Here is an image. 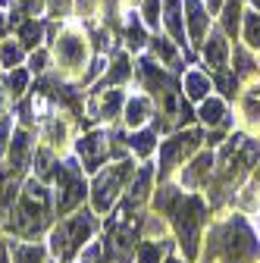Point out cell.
<instances>
[{
    "instance_id": "cell-30",
    "label": "cell",
    "mask_w": 260,
    "mask_h": 263,
    "mask_svg": "<svg viewBox=\"0 0 260 263\" xmlns=\"http://www.w3.org/2000/svg\"><path fill=\"white\" fill-rule=\"evenodd\" d=\"M31 76L25 66H16V69H7V72H0V85H4L7 91H10V97H13V104L16 101H22V97L31 91Z\"/></svg>"
},
{
    "instance_id": "cell-17",
    "label": "cell",
    "mask_w": 260,
    "mask_h": 263,
    "mask_svg": "<svg viewBox=\"0 0 260 263\" xmlns=\"http://www.w3.org/2000/svg\"><path fill=\"white\" fill-rule=\"evenodd\" d=\"M185 4V31H188V47L198 50L204 44V38L210 35V28L216 25V19L210 16V10L204 7V0H182Z\"/></svg>"
},
{
    "instance_id": "cell-28",
    "label": "cell",
    "mask_w": 260,
    "mask_h": 263,
    "mask_svg": "<svg viewBox=\"0 0 260 263\" xmlns=\"http://www.w3.org/2000/svg\"><path fill=\"white\" fill-rule=\"evenodd\" d=\"M242 16H245V0H226L222 10H219V16H216V25L222 28V35L229 38L232 44L242 35Z\"/></svg>"
},
{
    "instance_id": "cell-7",
    "label": "cell",
    "mask_w": 260,
    "mask_h": 263,
    "mask_svg": "<svg viewBox=\"0 0 260 263\" xmlns=\"http://www.w3.org/2000/svg\"><path fill=\"white\" fill-rule=\"evenodd\" d=\"M135 170H138L135 157L110 160L107 166H101L91 176V185H88V207L97 216H107L119 204V197L125 194V188H128V182H132Z\"/></svg>"
},
{
    "instance_id": "cell-5",
    "label": "cell",
    "mask_w": 260,
    "mask_h": 263,
    "mask_svg": "<svg viewBox=\"0 0 260 263\" xmlns=\"http://www.w3.org/2000/svg\"><path fill=\"white\" fill-rule=\"evenodd\" d=\"M47 44H50V57H53V76L66 85H76L82 82L88 63L94 57V44H91V35L82 22H76L72 16L63 19V22H53L50 19V31H47Z\"/></svg>"
},
{
    "instance_id": "cell-43",
    "label": "cell",
    "mask_w": 260,
    "mask_h": 263,
    "mask_svg": "<svg viewBox=\"0 0 260 263\" xmlns=\"http://www.w3.org/2000/svg\"><path fill=\"white\" fill-rule=\"evenodd\" d=\"M254 182H257V188H260V166H257V173H254Z\"/></svg>"
},
{
    "instance_id": "cell-32",
    "label": "cell",
    "mask_w": 260,
    "mask_h": 263,
    "mask_svg": "<svg viewBox=\"0 0 260 263\" xmlns=\"http://www.w3.org/2000/svg\"><path fill=\"white\" fill-rule=\"evenodd\" d=\"M25 57H28V50L19 44V38L13 35V38H4L0 41V69H16V66H25Z\"/></svg>"
},
{
    "instance_id": "cell-45",
    "label": "cell",
    "mask_w": 260,
    "mask_h": 263,
    "mask_svg": "<svg viewBox=\"0 0 260 263\" xmlns=\"http://www.w3.org/2000/svg\"><path fill=\"white\" fill-rule=\"evenodd\" d=\"M0 72H4V69H0Z\"/></svg>"
},
{
    "instance_id": "cell-42",
    "label": "cell",
    "mask_w": 260,
    "mask_h": 263,
    "mask_svg": "<svg viewBox=\"0 0 260 263\" xmlns=\"http://www.w3.org/2000/svg\"><path fill=\"white\" fill-rule=\"evenodd\" d=\"M245 7H251V10H257V13H260V0H245Z\"/></svg>"
},
{
    "instance_id": "cell-18",
    "label": "cell",
    "mask_w": 260,
    "mask_h": 263,
    "mask_svg": "<svg viewBox=\"0 0 260 263\" xmlns=\"http://www.w3.org/2000/svg\"><path fill=\"white\" fill-rule=\"evenodd\" d=\"M135 82V57L128 53L125 47H116L113 53H110V60H107V69H104V76L97 79V85L101 88H128Z\"/></svg>"
},
{
    "instance_id": "cell-2",
    "label": "cell",
    "mask_w": 260,
    "mask_h": 263,
    "mask_svg": "<svg viewBox=\"0 0 260 263\" xmlns=\"http://www.w3.org/2000/svg\"><path fill=\"white\" fill-rule=\"evenodd\" d=\"M260 160V141L245 135V132H235L222 141L219 154H216V166L213 176L207 182V204L210 207H226L229 201H235L238 188L245 185L248 173L257 166Z\"/></svg>"
},
{
    "instance_id": "cell-20",
    "label": "cell",
    "mask_w": 260,
    "mask_h": 263,
    "mask_svg": "<svg viewBox=\"0 0 260 263\" xmlns=\"http://www.w3.org/2000/svg\"><path fill=\"white\" fill-rule=\"evenodd\" d=\"M160 25H163V35H170L182 50H191L188 47V31H185V4L182 0H163Z\"/></svg>"
},
{
    "instance_id": "cell-31",
    "label": "cell",
    "mask_w": 260,
    "mask_h": 263,
    "mask_svg": "<svg viewBox=\"0 0 260 263\" xmlns=\"http://www.w3.org/2000/svg\"><path fill=\"white\" fill-rule=\"evenodd\" d=\"M238 41H242L245 47H251L254 53H260V13H257V10H251V7H245V16H242V35H238Z\"/></svg>"
},
{
    "instance_id": "cell-41",
    "label": "cell",
    "mask_w": 260,
    "mask_h": 263,
    "mask_svg": "<svg viewBox=\"0 0 260 263\" xmlns=\"http://www.w3.org/2000/svg\"><path fill=\"white\" fill-rule=\"evenodd\" d=\"M163 263H185V260H182V257H179V254H176V251H170V254H166V257H163Z\"/></svg>"
},
{
    "instance_id": "cell-8",
    "label": "cell",
    "mask_w": 260,
    "mask_h": 263,
    "mask_svg": "<svg viewBox=\"0 0 260 263\" xmlns=\"http://www.w3.org/2000/svg\"><path fill=\"white\" fill-rule=\"evenodd\" d=\"M201 147H204V128H194V125L173 128L166 138H160L157 163H154V166H157V182L176 179V173H179Z\"/></svg>"
},
{
    "instance_id": "cell-35",
    "label": "cell",
    "mask_w": 260,
    "mask_h": 263,
    "mask_svg": "<svg viewBox=\"0 0 260 263\" xmlns=\"http://www.w3.org/2000/svg\"><path fill=\"white\" fill-rule=\"evenodd\" d=\"M16 125H19V119H16V110L0 113V160L7 157V147H10V138H13Z\"/></svg>"
},
{
    "instance_id": "cell-38",
    "label": "cell",
    "mask_w": 260,
    "mask_h": 263,
    "mask_svg": "<svg viewBox=\"0 0 260 263\" xmlns=\"http://www.w3.org/2000/svg\"><path fill=\"white\" fill-rule=\"evenodd\" d=\"M16 104H13V97H10V91L0 85V113H7V110H13Z\"/></svg>"
},
{
    "instance_id": "cell-37",
    "label": "cell",
    "mask_w": 260,
    "mask_h": 263,
    "mask_svg": "<svg viewBox=\"0 0 260 263\" xmlns=\"http://www.w3.org/2000/svg\"><path fill=\"white\" fill-rule=\"evenodd\" d=\"M10 31H13V19H10V10H0V41L10 38Z\"/></svg>"
},
{
    "instance_id": "cell-40",
    "label": "cell",
    "mask_w": 260,
    "mask_h": 263,
    "mask_svg": "<svg viewBox=\"0 0 260 263\" xmlns=\"http://www.w3.org/2000/svg\"><path fill=\"white\" fill-rule=\"evenodd\" d=\"M222 4H226V0H204V7L210 10V16H213V19L219 16V10H222Z\"/></svg>"
},
{
    "instance_id": "cell-29",
    "label": "cell",
    "mask_w": 260,
    "mask_h": 263,
    "mask_svg": "<svg viewBox=\"0 0 260 263\" xmlns=\"http://www.w3.org/2000/svg\"><path fill=\"white\" fill-rule=\"evenodd\" d=\"M176 251V245L170 238H141L135 245V260L132 263H163V257Z\"/></svg>"
},
{
    "instance_id": "cell-25",
    "label": "cell",
    "mask_w": 260,
    "mask_h": 263,
    "mask_svg": "<svg viewBox=\"0 0 260 263\" xmlns=\"http://www.w3.org/2000/svg\"><path fill=\"white\" fill-rule=\"evenodd\" d=\"M157 147H160V128L154 122L128 132V151H132L135 160H151L157 154Z\"/></svg>"
},
{
    "instance_id": "cell-33",
    "label": "cell",
    "mask_w": 260,
    "mask_h": 263,
    "mask_svg": "<svg viewBox=\"0 0 260 263\" xmlns=\"http://www.w3.org/2000/svg\"><path fill=\"white\" fill-rule=\"evenodd\" d=\"M25 69L35 76V79H41V76H47L50 69H53V57H50V44H41V47H35V50H28V57H25Z\"/></svg>"
},
{
    "instance_id": "cell-34",
    "label": "cell",
    "mask_w": 260,
    "mask_h": 263,
    "mask_svg": "<svg viewBox=\"0 0 260 263\" xmlns=\"http://www.w3.org/2000/svg\"><path fill=\"white\" fill-rule=\"evenodd\" d=\"M138 13L151 31H163L160 25V13H163V0H138Z\"/></svg>"
},
{
    "instance_id": "cell-23",
    "label": "cell",
    "mask_w": 260,
    "mask_h": 263,
    "mask_svg": "<svg viewBox=\"0 0 260 263\" xmlns=\"http://www.w3.org/2000/svg\"><path fill=\"white\" fill-rule=\"evenodd\" d=\"M47 31H50V25L44 22V16H22L13 25V35L19 38V44L25 50H35V47L47 44Z\"/></svg>"
},
{
    "instance_id": "cell-1",
    "label": "cell",
    "mask_w": 260,
    "mask_h": 263,
    "mask_svg": "<svg viewBox=\"0 0 260 263\" xmlns=\"http://www.w3.org/2000/svg\"><path fill=\"white\" fill-rule=\"evenodd\" d=\"M151 207L170 219L176 245L185 254V260H198L204 229L210 222V204L198 191H185L176 179H170V182H157Z\"/></svg>"
},
{
    "instance_id": "cell-10",
    "label": "cell",
    "mask_w": 260,
    "mask_h": 263,
    "mask_svg": "<svg viewBox=\"0 0 260 263\" xmlns=\"http://www.w3.org/2000/svg\"><path fill=\"white\" fill-rule=\"evenodd\" d=\"M72 154L79 157L82 170L88 176H94L101 166H107V163L113 160V144H110V125H94L88 132H82V135L72 141Z\"/></svg>"
},
{
    "instance_id": "cell-24",
    "label": "cell",
    "mask_w": 260,
    "mask_h": 263,
    "mask_svg": "<svg viewBox=\"0 0 260 263\" xmlns=\"http://www.w3.org/2000/svg\"><path fill=\"white\" fill-rule=\"evenodd\" d=\"M198 122L204 128H216V125H226V122H232L229 119V101H226L222 94H207L204 101L198 104Z\"/></svg>"
},
{
    "instance_id": "cell-44",
    "label": "cell",
    "mask_w": 260,
    "mask_h": 263,
    "mask_svg": "<svg viewBox=\"0 0 260 263\" xmlns=\"http://www.w3.org/2000/svg\"><path fill=\"white\" fill-rule=\"evenodd\" d=\"M257 60H260V53H257Z\"/></svg>"
},
{
    "instance_id": "cell-9",
    "label": "cell",
    "mask_w": 260,
    "mask_h": 263,
    "mask_svg": "<svg viewBox=\"0 0 260 263\" xmlns=\"http://www.w3.org/2000/svg\"><path fill=\"white\" fill-rule=\"evenodd\" d=\"M85 176L88 173L82 170V163H79L76 154H63L60 157L57 173H53V182H50L57 216H69L72 210L85 207V201H88V185H91Z\"/></svg>"
},
{
    "instance_id": "cell-14",
    "label": "cell",
    "mask_w": 260,
    "mask_h": 263,
    "mask_svg": "<svg viewBox=\"0 0 260 263\" xmlns=\"http://www.w3.org/2000/svg\"><path fill=\"white\" fill-rule=\"evenodd\" d=\"M213 166H216L213 147H201V151L176 173V182H179L185 191H201V188H207V182H210V176H213Z\"/></svg>"
},
{
    "instance_id": "cell-36",
    "label": "cell",
    "mask_w": 260,
    "mask_h": 263,
    "mask_svg": "<svg viewBox=\"0 0 260 263\" xmlns=\"http://www.w3.org/2000/svg\"><path fill=\"white\" fill-rule=\"evenodd\" d=\"M47 16L53 22H63L72 16V0H47Z\"/></svg>"
},
{
    "instance_id": "cell-16",
    "label": "cell",
    "mask_w": 260,
    "mask_h": 263,
    "mask_svg": "<svg viewBox=\"0 0 260 263\" xmlns=\"http://www.w3.org/2000/svg\"><path fill=\"white\" fill-rule=\"evenodd\" d=\"M154 116H157V104H154V97H151V94H144V91L138 88V91H132V94L125 97V107H122L119 125H122V128H128V132H135V128H141V125H151V122H154Z\"/></svg>"
},
{
    "instance_id": "cell-19",
    "label": "cell",
    "mask_w": 260,
    "mask_h": 263,
    "mask_svg": "<svg viewBox=\"0 0 260 263\" xmlns=\"http://www.w3.org/2000/svg\"><path fill=\"white\" fill-rule=\"evenodd\" d=\"M147 53L154 57V60H160L166 66V69H173L176 76H182L185 72V60H182V47L170 38V35H163V31H154L151 35V44H147Z\"/></svg>"
},
{
    "instance_id": "cell-26",
    "label": "cell",
    "mask_w": 260,
    "mask_h": 263,
    "mask_svg": "<svg viewBox=\"0 0 260 263\" xmlns=\"http://www.w3.org/2000/svg\"><path fill=\"white\" fill-rule=\"evenodd\" d=\"M229 69L238 76L242 85H248V82L260 79V60H257V53H254L251 47H245V44H232V66H229Z\"/></svg>"
},
{
    "instance_id": "cell-3",
    "label": "cell",
    "mask_w": 260,
    "mask_h": 263,
    "mask_svg": "<svg viewBox=\"0 0 260 263\" xmlns=\"http://www.w3.org/2000/svg\"><path fill=\"white\" fill-rule=\"evenodd\" d=\"M53 219H57L53 188L41 182L38 176H25L13 210L0 219V232L19 241H38L44 232H50Z\"/></svg>"
},
{
    "instance_id": "cell-13",
    "label": "cell",
    "mask_w": 260,
    "mask_h": 263,
    "mask_svg": "<svg viewBox=\"0 0 260 263\" xmlns=\"http://www.w3.org/2000/svg\"><path fill=\"white\" fill-rule=\"evenodd\" d=\"M35 147H38L35 128H28V125H16L4 163H7V166H10L16 176H22V179H25V176H31V157H35Z\"/></svg>"
},
{
    "instance_id": "cell-11",
    "label": "cell",
    "mask_w": 260,
    "mask_h": 263,
    "mask_svg": "<svg viewBox=\"0 0 260 263\" xmlns=\"http://www.w3.org/2000/svg\"><path fill=\"white\" fill-rule=\"evenodd\" d=\"M125 88H101V85H94V88H88V94H85V116H88V122H94V125H113V122H119V116H122V107H125Z\"/></svg>"
},
{
    "instance_id": "cell-15",
    "label": "cell",
    "mask_w": 260,
    "mask_h": 263,
    "mask_svg": "<svg viewBox=\"0 0 260 263\" xmlns=\"http://www.w3.org/2000/svg\"><path fill=\"white\" fill-rule=\"evenodd\" d=\"M201 53V66L207 72H222V69H229L232 66V41L222 35V28L213 25L210 28V35L204 38V44L198 47Z\"/></svg>"
},
{
    "instance_id": "cell-12",
    "label": "cell",
    "mask_w": 260,
    "mask_h": 263,
    "mask_svg": "<svg viewBox=\"0 0 260 263\" xmlns=\"http://www.w3.org/2000/svg\"><path fill=\"white\" fill-rule=\"evenodd\" d=\"M116 35H119V44H122L128 53L138 57V53L147 50L154 31L144 25L138 7H122V10H119V28H116Z\"/></svg>"
},
{
    "instance_id": "cell-4",
    "label": "cell",
    "mask_w": 260,
    "mask_h": 263,
    "mask_svg": "<svg viewBox=\"0 0 260 263\" xmlns=\"http://www.w3.org/2000/svg\"><path fill=\"white\" fill-rule=\"evenodd\" d=\"M260 260V232L245 213L216 219L204 232V248L198 263H257Z\"/></svg>"
},
{
    "instance_id": "cell-6",
    "label": "cell",
    "mask_w": 260,
    "mask_h": 263,
    "mask_svg": "<svg viewBox=\"0 0 260 263\" xmlns=\"http://www.w3.org/2000/svg\"><path fill=\"white\" fill-rule=\"evenodd\" d=\"M97 229H101V216H97L91 207H79L69 216H57V222L47 232V251L50 260L57 263H72L76 254L97 238Z\"/></svg>"
},
{
    "instance_id": "cell-39",
    "label": "cell",
    "mask_w": 260,
    "mask_h": 263,
    "mask_svg": "<svg viewBox=\"0 0 260 263\" xmlns=\"http://www.w3.org/2000/svg\"><path fill=\"white\" fill-rule=\"evenodd\" d=\"M0 263H13V257H10V238L7 235H0Z\"/></svg>"
},
{
    "instance_id": "cell-22",
    "label": "cell",
    "mask_w": 260,
    "mask_h": 263,
    "mask_svg": "<svg viewBox=\"0 0 260 263\" xmlns=\"http://www.w3.org/2000/svg\"><path fill=\"white\" fill-rule=\"evenodd\" d=\"M238 113H242V125L248 132H260V79L248 82L238 91Z\"/></svg>"
},
{
    "instance_id": "cell-27",
    "label": "cell",
    "mask_w": 260,
    "mask_h": 263,
    "mask_svg": "<svg viewBox=\"0 0 260 263\" xmlns=\"http://www.w3.org/2000/svg\"><path fill=\"white\" fill-rule=\"evenodd\" d=\"M10 257H13V263H50L47 241H19V238H10Z\"/></svg>"
},
{
    "instance_id": "cell-21",
    "label": "cell",
    "mask_w": 260,
    "mask_h": 263,
    "mask_svg": "<svg viewBox=\"0 0 260 263\" xmlns=\"http://www.w3.org/2000/svg\"><path fill=\"white\" fill-rule=\"evenodd\" d=\"M179 82H182V97H188L194 107H198L207 94H213V79L204 66H188Z\"/></svg>"
}]
</instances>
